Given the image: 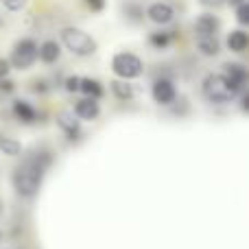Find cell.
<instances>
[{"mask_svg": "<svg viewBox=\"0 0 249 249\" xmlns=\"http://www.w3.org/2000/svg\"><path fill=\"white\" fill-rule=\"evenodd\" d=\"M53 162V153L46 149H35V151H29L22 160V164H18L13 168V175H11V181H13V188L20 197H26V199H33L35 195L39 193L42 188V179H44V173L46 168L51 166Z\"/></svg>", "mask_w": 249, "mask_h": 249, "instance_id": "cell-1", "label": "cell"}, {"mask_svg": "<svg viewBox=\"0 0 249 249\" xmlns=\"http://www.w3.org/2000/svg\"><path fill=\"white\" fill-rule=\"evenodd\" d=\"M59 37H61V44L77 57H90V55H94L96 48H99L96 46V39L92 37V35H88L86 31L77 29V26H66V29H61Z\"/></svg>", "mask_w": 249, "mask_h": 249, "instance_id": "cell-2", "label": "cell"}, {"mask_svg": "<svg viewBox=\"0 0 249 249\" xmlns=\"http://www.w3.org/2000/svg\"><path fill=\"white\" fill-rule=\"evenodd\" d=\"M201 92L210 103H216V105H225V103H232L234 99L238 96V92L234 90L232 86L228 83V79L223 74H208L201 83Z\"/></svg>", "mask_w": 249, "mask_h": 249, "instance_id": "cell-3", "label": "cell"}, {"mask_svg": "<svg viewBox=\"0 0 249 249\" xmlns=\"http://www.w3.org/2000/svg\"><path fill=\"white\" fill-rule=\"evenodd\" d=\"M37 61V42L33 37H22L13 44L9 66L16 70H29Z\"/></svg>", "mask_w": 249, "mask_h": 249, "instance_id": "cell-4", "label": "cell"}, {"mask_svg": "<svg viewBox=\"0 0 249 249\" xmlns=\"http://www.w3.org/2000/svg\"><path fill=\"white\" fill-rule=\"evenodd\" d=\"M112 70L114 74H116L118 79H124V81H131V79H138L142 74V70H144V66H142V59L138 55H133V53H116L112 59Z\"/></svg>", "mask_w": 249, "mask_h": 249, "instance_id": "cell-5", "label": "cell"}, {"mask_svg": "<svg viewBox=\"0 0 249 249\" xmlns=\"http://www.w3.org/2000/svg\"><path fill=\"white\" fill-rule=\"evenodd\" d=\"M221 74L228 79V83L238 92V94H243V92H245L249 74H247V68L243 64H238V61H228V64H223V72H221Z\"/></svg>", "mask_w": 249, "mask_h": 249, "instance_id": "cell-6", "label": "cell"}, {"mask_svg": "<svg viewBox=\"0 0 249 249\" xmlns=\"http://www.w3.org/2000/svg\"><path fill=\"white\" fill-rule=\"evenodd\" d=\"M151 96H153V101L158 105H173L177 99V90L171 79L160 77V79H155L153 86H151Z\"/></svg>", "mask_w": 249, "mask_h": 249, "instance_id": "cell-7", "label": "cell"}, {"mask_svg": "<svg viewBox=\"0 0 249 249\" xmlns=\"http://www.w3.org/2000/svg\"><path fill=\"white\" fill-rule=\"evenodd\" d=\"M74 116L79 121H96L101 116V105L96 99H90V96H83L74 103Z\"/></svg>", "mask_w": 249, "mask_h": 249, "instance_id": "cell-8", "label": "cell"}, {"mask_svg": "<svg viewBox=\"0 0 249 249\" xmlns=\"http://www.w3.org/2000/svg\"><path fill=\"white\" fill-rule=\"evenodd\" d=\"M146 18H149L153 24H171L173 18H175V9L168 2H153L146 9Z\"/></svg>", "mask_w": 249, "mask_h": 249, "instance_id": "cell-9", "label": "cell"}, {"mask_svg": "<svg viewBox=\"0 0 249 249\" xmlns=\"http://www.w3.org/2000/svg\"><path fill=\"white\" fill-rule=\"evenodd\" d=\"M221 29V20L212 13H203L195 20V37H208V35H216Z\"/></svg>", "mask_w": 249, "mask_h": 249, "instance_id": "cell-10", "label": "cell"}, {"mask_svg": "<svg viewBox=\"0 0 249 249\" xmlns=\"http://www.w3.org/2000/svg\"><path fill=\"white\" fill-rule=\"evenodd\" d=\"M55 121H57V127H59L70 140H77V138L81 136V121H79L72 112H59Z\"/></svg>", "mask_w": 249, "mask_h": 249, "instance_id": "cell-11", "label": "cell"}, {"mask_svg": "<svg viewBox=\"0 0 249 249\" xmlns=\"http://www.w3.org/2000/svg\"><path fill=\"white\" fill-rule=\"evenodd\" d=\"M61 57V46L57 39H46L37 46V59H42L44 64H57Z\"/></svg>", "mask_w": 249, "mask_h": 249, "instance_id": "cell-12", "label": "cell"}, {"mask_svg": "<svg viewBox=\"0 0 249 249\" xmlns=\"http://www.w3.org/2000/svg\"><path fill=\"white\" fill-rule=\"evenodd\" d=\"M13 114H16L18 121H22V123H26V124L35 123V121L39 118L37 109H35L33 105L29 103V101H22V99H16V101H13Z\"/></svg>", "mask_w": 249, "mask_h": 249, "instance_id": "cell-13", "label": "cell"}, {"mask_svg": "<svg viewBox=\"0 0 249 249\" xmlns=\"http://www.w3.org/2000/svg\"><path fill=\"white\" fill-rule=\"evenodd\" d=\"M195 44H197V51L201 53L203 57H216L221 53V42L216 35H208V37H195Z\"/></svg>", "mask_w": 249, "mask_h": 249, "instance_id": "cell-14", "label": "cell"}, {"mask_svg": "<svg viewBox=\"0 0 249 249\" xmlns=\"http://www.w3.org/2000/svg\"><path fill=\"white\" fill-rule=\"evenodd\" d=\"M225 44H228V48L232 53H245L247 46H249V35L243 29H234L232 33L228 35Z\"/></svg>", "mask_w": 249, "mask_h": 249, "instance_id": "cell-15", "label": "cell"}, {"mask_svg": "<svg viewBox=\"0 0 249 249\" xmlns=\"http://www.w3.org/2000/svg\"><path fill=\"white\" fill-rule=\"evenodd\" d=\"M79 92L81 94H86V96H90V99H96L99 101L101 96H103V83L99 81V79H90V77H86V79H81L79 81Z\"/></svg>", "mask_w": 249, "mask_h": 249, "instance_id": "cell-16", "label": "cell"}, {"mask_svg": "<svg viewBox=\"0 0 249 249\" xmlns=\"http://www.w3.org/2000/svg\"><path fill=\"white\" fill-rule=\"evenodd\" d=\"M173 39H177V31H155V33H151L149 44L155 51H164L171 46Z\"/></svg>", "mask_w": 249, "mask_h": 249, "instance_id": "cell-17", "label": "cell"}, {"mask_svg": "<svg viewBox=\"0 0 249 249\" xmlns=\"http://www.w3.org/2000/svg\"><path fill=\"white\" fill-rule=\"evenodd\" d=\"M109 88H112V94L116 96V99H121V101H131L133 96H136V88H133L129 81H124V79H116V81H112L109 83Z\"/></svg>", "mask_w": 249, "mask_h": 249, "instance_id": "cell-18", "label": "cell"}, {"mask_svg": "<svg viewBox=\"0 0 249 249\" xmlns=\"http://www.w3.org/2000/svg\"><path fill=\"white\" fill-rule=\"evenodd\" d=\"M0 151L4 155H11V158H18L22 153V144L16 140V138H7V136H0Z\"/></svg>", "mask_w": 249, "mask_h": 249, "instance_id": "cell-19", "label": "cell"}, {"mask_svg": "<svg viewBox=\"0 0 249 249\" xmlns=\"http://www.w3.org/2000/svg\"><path fill=\"white\" fill-rule=\"evenodd\" d=\"M124 13H127V18H129L131 22H140V20H142V16H144L142 7H138V4H133V2L124 4Z\"/></svg>", "mask_w": 249, "mask_h": 249, "instance_id": "cell-20", "label": "cell"}, {"mask_svg": "<svg viewBox=\"0 0 249 249\" xmlns=\"http://www.w3.org/2000/svg\"><path fill=\"white\" fill-rule=\"evenodd\" d=\"M236 20L241 26H247L249 24V2H243L236 7Z\"/></svg>", "mask_w": 249, "mask_h": 249, "instance_id": "cell-21", "label": "cell"}, {"mask_svg": "<svg viewBox=\"0 0 249 249\" xmlns=\"http://www.w3.org/2000/svg\"><path fill=\"white\" fill-rule=\"evenodd\" d=\"M0 2H2L9 11H22V9L26 7V2H29V0H0Z\"/></svg>", "mask_w": 249, "mask_h": 249, "instance_id": "cell-22", "label": "cell"}, {"mask_svg": "<svg viewBox=\"0 0 249 249\" xmlns=\"http://www.w3.org/2000/svg\"><path fill=\"white\" fill-rule=\"evenodd\" d=\"M79 81H81V77H74V74H72V77H68V79H66V83H64L66 90H68L70 94L79 92Z\"/></svg>", "mask_w": 249, "mask_h": 249, "instance_id": "cell-23", "label": "cell"}, {"mask_svg": "<svg viewBox=\"0 0 249 249\" xmlns=\"http://www.w3.org/2000/svg\"><path fill=\"white\" fill-rule=\"evenodd\" d=\"M48 90H51V86H48L46 79H37V81H33V92H37V94H46Z\"/></svg>", "mask_w": 249, "mask_h": 249, "instance_id": "cell-24", "label": "cell"}, {"mask_svg": "<svg viewBox=\"0 0 249 249\" xmlns=\"http://www.w3.org/2000/svg\"><path fill=\"white\" fill-rule=\"evenodd\" d=\"M13 90H16V83H13L11 79H9V77L0 79V92H4V94H11Z\"/></svg>", "mask_w": 249, "mask_h": 249, "instance_id": "cell-25", "label": "cell"}, {"mask_svg": "<svg viewBox=\"0 0 249 249\" xmlns=\"http://www.w3.org/2000/svg\"><path fill=\"white\" fill-rule=\"evenodd\" d=\"M83 2H86L88 9L94 11V13H99V11H103L105 9V0H83Z\"/></svg>", "mask_w": 249, "mask_h": 249, "instance_id": "cell-26", "label": "cell"}, {"mask_svg": "<svg viewBox=\"0 0 249 249\" xmlns=\"http://www.w3.org/2000/svg\"><path fill=\"white\" fill-rule=\"evenodd\" d=\"M199 4L206 9H219L223 4H228V0H199Z\"/></svg>", "mask_w": 249, "mask_h": 249, "instance_id": "cell-27", "label": "cell"}, {"mask_svg": "<svg viewBox=\"0 0 249 249\" xmlns=\"http://www.w3.org/2000/svg\"><path fill=\"white\" fill-rule=\"evenodd\" d=\"M9 70H11V66H9V59H4V57H0V79L9 77Z\"/></svg>", "mask_w": 249, "mask_h": 249, "instance_id": "cell-28", "label": "cell"}, {"mask_svg": "<svg viewBox=\"0 0 249 249\" xmlns=\"http://www.w3.org/2000/svg\"><path fill=\"white\" fill-rule=\"evenodd\" d=\"M241 107H243V112L247 114V109H249V96H247V92H243V101H241Z\"/></svg>", "mask_w": 249, "mask_h": 249, "instance_id": "cell-29", "label": "cell"}, {"mask_svg": "<svg viewBox=\"0 0 249 249\" xmlns=\"http://www.w3.org/2000/svg\"><path fill=\"white\" fill-rule=\"evenodd\" d=\"M247 2V0H228V4H232V7H238V4Z\"/></svg>", "mask_w": 249, "mask_h": 249, "instance_id": "cell-30", "label": "cell"}, {"mask_svg": "<svg viewBox=\"0 0 249 249\" xmlns=\"http://www.w3.org/2000/svg\"><path fill=\"white\" fill-rule=\"evenodd\" d=\"M0 241H2V232H0Z\"/></svg>", "mask_w": 249, "mask_h": 249, "instance_id": "cell-31", "label": "cell"}, {"mask_svg": "<svg viewBox=\"0 0 249 249\" xmlns=\"http://www.w3.org/2000/svg\"><path fill=\"white\" fill-rule=\"evenodd\" d=\"M0 214H2V206H0Z\"/></svg>", "mask_w": 249, "mask_h": 249, "instance_id": "cell-32", "label": "cell"}]
</instances>
